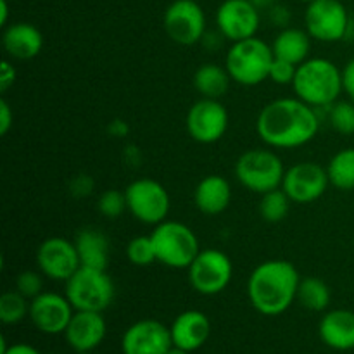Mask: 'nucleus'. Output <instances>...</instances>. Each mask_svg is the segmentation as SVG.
Masks as SVG:
<instances>
[{"instance_id":"obj_18","label":"nucleus","mask_w":354,"mask_h":354,"mask_svg":"<svg viewBox=\"0 0 354 354\" xmlns=\"http://www.w3.org/2000/svg\"><path fill=\"white\" fill-rule=\"evenodd\" d=\"M106 318L99 311H75L64 335L66 342L76 353L93 351L106 337Z\"/></svg>"},{"instance_id":"obj_42","label":"nucleus","mask_w":354,"mask_h":354,"mask_svg":"<svg viewBox=\"0 0 354 354\" xmlns=\"http://www.w3.org/2000/svg\"><path fill=\"white\" fill-rule=\"evenodd\" d=\"M249 2H252L259 10H261V9H270L272 6H275L277 0H249Z\"/></svg>"},{"instance_id":"obj_23","label":"nucleus","mask_w":354,"mask_h":354,"mask_svg":"<svg viewBox=\"0 0 354 354\" xmlns=\"http://www.w3.org/2000/svg\"><path fill=\"white\" fill-rule=\"evenodd\" d=\"M75 245L82 266L95 270H107V266H109L111 244L106 234H102L97 228H83L76 235Z\"/></svg>"},{"instance_id":"obj_39","label":"nucleus","mask_w":354,"mask_h":354,"mask_svg":"<svg viewBox=\"0 0 354 354\" xmlns=\"http://www.w3.org/2000/svg\"><path fill=\"white\" fill-rule=\"evenodd\" d=\"M223 40H227V38H225L220 31L214 30V31H206L203 40H201V44H203L207 50H218V48L223 45Z\"/></svg>"},{"instance_id":"obj_32","label":"nucleus","mask_w":354,"mask_h":354,"mask_svg":"<svg viewBox=\"0 0 354 354\" xmlns=\"http://www.w3.org/2000/svg\"><path fill=\"white\" fill-rule=\"evenodd\" d=\"M97 207H99V213L104 218H107V220H116L124 211H128L127 196H124V192L116 189L106 190V192L100 194L99 201H97Z\"/></svg>"},{"instance_id":"obj_30","label":"nucleus","mask_w":354,"mask_h":354,"mask_svg":"<svg viewBox=\"0 0 354 354\" xmlns=\"http://www.w3.org/2000/svg\"><path fill=\"white\" fill-rule=\"evenodd\" d=\"M328 109L332 128L346 137L354 135V100H337Z\"/></svg>"},{"instance_id":"obj_4","label":"nucleus","mask_w":354,"mask_h":354,"mask_svg":"<svg viewBox=\"0 0 354 354\" xmlns=\"http://www.w3.org/2000/svg\"><path fill=\"white\" fill-rule=\"evenodd\" d=\"M273 59L272 45L251 37L230 45L225 55V68L237 85L256 86L268 80Z\"/></svg>"},{"instance_id":"obj_24","label":"nucleus","mask_w":354,"mask_h":354,"mask_svg":"<svg viewBox=\"0 0 354 354\" xmlns=\"http://www.w3.org/2000/svg\"><path fill=\"white\" fill-rule=\"evenodd\" d=\"M272 50L277 59H283V61L299 66L301 62L310 59L311 37L306 30H301V28H282V31L273 38Z\"/></svg>"},{"instance_id":"obj_36","label":"nucleus","mask_w":354,"mask_h":354,"mask_svg":"<svg viewBox=\"0 0 354 354\" xmlns=\"http://www.w3.org/2000/svg\"><path fill=\"white\" fill-rule=\"evenodd\" d=\"M342 71V88H344V93H348V97L354 100V57L349 59L346 62Z\"/></svg>"},{"instance_id":"obj_41","label":"nucleus","mask_w":354,"mask_h":354,"mask_svg":"<svg viewBox=\"0 0 354 354\" xmlns=\"http://www.w3.org/2000/svg\"><path fill=\"white\" fill-rule=\"evenodd\" d=\"M7 21H9V2L7 0H0V26L6 28Z\"/></svg>"},{"instance_id":"obj_7","label":"nucleus","mask_w":354,"mask_h":354,"mask_svg":"<svg viewBox=\"0 0 354 354\" xmlns=\"http://www.w3.org/2000/svg\"><path fill=\"white\" fill-rule=\"evenodd\" d=\"M66 283L64 294L75 311H106L114 301V282L107 270L80 266Z\"/></svg>"},{"instance_id":"obj_8","label":"nucleus","mask_w":354,"mask_h":354,"mask_svg":"<svg viewBox=\"0 0 354 354\" xmlns=\"http://www.w3.org/2000/svg\"><path fill=\"white\" fill-rule=\"evenodd\" d=\"M128 211L144 225H159L168 220L171 199L165 185L152 178H137L124 189Z\"/></svg>"},{"instance_id":"obj_26","label":"nucleus","mask_w":354,"mask_h":354,"mask_svg":"<svg viewBox=\"0 0 354 354\" xmlns=\"http://www.w3.org/2000/svg\"><path fill=\"white\" fill-rule=\"evenodd\" d=\"M332 294L327 283L317 277H306L301 279L299 287H297L296 301L306 310L322 313L330 306Z\"/></svg>"},{"instance_id":"obj_45","label":"nucleus","mask_w":354,"mask_h":354,"mask_svg":"<svg viewBox=\"0 0 354 354\" xmlns=\"http://www.w3.org/2000/svg\"><path fill=\"white\" fill-rule=\"evenodd\" d=\"M299 2H304V3H310V2H313V0H299Z\"/></svg>"},{"instance_id":"obj_31","label":"nucleus","mask_w":354,"mask_h":354,"mask_svg":"<svg viewBox=\"0 0 354 354\" xmlns=\"http://www.w3.org/2000/svg\"><path fill=\"white\" fill-rule=\"evenodd\" d=\"M127 256L128 261L135 266H149L152 263H158L151 235H140V237L131 239L127 245Z\"/></svg>"},{"instance_id":"obj_1","label":"nucleus","mask_w":354,"mask_h":354,"mask_svg":"<svg viewBox=\"0 0 354 354\" xmlns=\"http://www.w3.org/2000/svg\"><path fill=\"white\" fill-rule=\"evenodd\" d=\"M320 130L317 109L297 97H282L263 106L256 133L272 149H297L310 144Z\"/></svg>"},{"instance_id":"obj_40","label":"nucleus","mask_w":354,"mask_h":354,"mask_svg":"<svg viewBox=\"0 0 354 354\" xmlns=\"http://www.w3.org/2000/svg\"><path fill=\"white\" fill-rule=\"evenodd\" d=\"M0 354H41V353L38 351L37 348H33V346L24 344V342H17V344L9 346L6 351Z\"/></svg>"},{"instance_id":"obj_16","label":"nucleus","mask_w":354,"mask_h":354,"mask_svg":"<svg viewBox=\"0 0 354 354\" xmlns=\"http://www.w3.org/2000/svg\"><path fill=\"white\" fill-rule=\"evenodd\" d=\"M75 315L66 294L41 292L30 301V320L38 332L47 335L64 334Z\"/></svg>"},{"instance_id":"obj_25","label":"nucleus","mask_w":354,"mask_h":354,"mask_svg":"<svg viewBox=\"0 0 354 354\" xmlns=\"http://www.w3.org/2000/svg\"><path fill=\"white\" fill-rule=\"evenodd\" d=\"M230 82L232 78L227 68H221L220 64H214V62H206L194 73V88L204 99L220 100L228 92Z\"/></svg>"},{"instance_id":"obj_9","label":"nucleus","mask_w":354,"mask_h":354,"mask_svg":"<svg viewBox=\"0 0 354 354\" xmlns=\"http://www.w3.org/2000/svg\"><path fill=\"white\" fill-rule=\"evenodd\" d=\"M189 283L203 296L223 292L234 277V263L220 249H204L187 268Z\"/></svg>"},{"instance_id":"obj_33","label":"nucleus","mask_w":354,"mask_h":354,"mask_svg":"<svg viewBox=\"0 0 354 354\" xmlns=\"http://www.w3.org/2000/svg\"><path fill=\"white\" fill-rule=\"evenodd\" d=\"M40 270L33 272V270H24L17 275L16 279V290L23 294L28 299H35L44 292V277L40 275Z\"/></svg>"},{"instance_id":"obj_43","label":"nucleus","mask_w":354,"mask_h":354,"mask_svg":"<svg viewBox=\"0 0 354 354\" xmlns=\"http://www.w3.org/2000/svg\"><path fill=\"white\" fill-rule=\"evenodd\" d=\"M166 354H190V351L178 348V346H171V348L168 349V353H166Z\"/></svg>"},{"instance_id":"obj_28","label":"nucleus","mask_w":354,"mask_h":354,"mask_svg":"<svg viewBox=\"0 0 354 354\" xmlns=\"http://www.w3.org/2000/svg\"><path fill=\"white\" fill-rule=\"evenodd\" d=\"M290 204H292V201L283 192L282 187L270 190V192L263 194L261 201H259V216L265 221H268V223H280L289 214Z\"/></svg>"},{"instance_id":"obj_12","label":"nucleus","mask_w":354,"mask_h":354,"mask_svg":"<svg viewBox=\"0 0 354 354\" xmlns=\"http://www.w3.org/2000/svg\"><path fill=\"white\" fill-rule=\"evenodd\" d=\"M330 180L327 168L313 161H301L286 169L282 189L296 204H310L327 192Z\"/></svg>"},{"instance_id":"obj_2","label":"nucleus","mask_w":354,"mask_h":354,"mask_svg":"<svg viewBox=\"0 0 354 354\" xmlns=\"http://www.w3.org/2000/svg\"><path fill=\"white\" fill-rule=\"evenodd\" d=\"M299 272L286 259H268L256 266L248 279V297L265 317L286 313L297 297Z\"/></svg>"},{"instance_id":"obj_5","label":"nucleus","mask_w":354,"mask_h":354,"mask_svg":"<svg viewBox=\"0 0 354 354\" xmlns=\"http://www.w3.org/2000/svg\"><path fill=\"white\" fill-rule=\"evenodd\" d=\"M151 239L158 263L173 270H187L201 252L199 239L192 228L175 220L156 225Z\"/></svg>"},{"instance_id":"obj_6","label":"nucleus","mask_w":354,"mask_h":354,"mask_svg":"<svg viewBox=\"0 0 354 354\" xmlns=\"http://www.w3.org/2000/svg\"><path fill=\"white\" fill-rule=\"evenodd\" d=\"M283 168L282 159L272 149H251L241 154L235 162V176L244 189L263 194L282 187Z\"/></svg>"},{"instance_id":"obj_22","label":"nucleus","mask_w":354,"mask_h":354,"mask_svg":"<svg viewBox=\"0 0 354 354\" xmlns=\"http://www.w3.org/2000/svg\"><path fill=\"white\" fill-rule=\"evenodd\" d=\"M194 203L206 216L221 214L232 203L230 182L220 175L204 176L194 190Z\"/></svg>"},{"instance_id":"obj_21","label":"nucleus","mask_w":354,"mask_h":354,"mask_svg":"<svg viewBox=\"0 0 354 354\" xmlns=\"http://www.w3.org/2000/svg\"><path fill=\"white\" fill-rule=\"evenodd\" d=\"M318 335L327 348L335 351H351L354 349V311H327L318 325Z\"/></svg>"},{"instance_id":"obj_17","label":"nucleus","mask_w":354,"mask_h":354,"mask_svg":"<svg viewBox=\"0 0 354 354\" xmlns=\"http://www.w3.org/2000/svg\"><path fill=\"white\" fill-rule=\"evenodd\" d=\"M171 346L169 327L152 318L131 324L121 337L123 354H166Z\"/></svg>"},{"instance_id":"obj_27","label":"nucleus","mask_w":354,"mask_h":354,"mask_svg":"<svg viewBox=\"0 0 354 354\" xmlns=\"http://www.w3.org/2000/svg\"><path fill=\"white\" fill-rule=\"evenodd\" d=\"M327 173L330 185L335 189L344 192L354 190V147L335 152L328 161Z\"/></svg>"},{"instance_id":"obj_14","label":"nucleus","mask_w":354,"mask_h":354,"mask_svg":"<svg viewBox=\"0 0 354 354\" xmlns=\"http://www.w3.org/2000/svg\"><path fill=\"white\" fill-rule=\"evenodd\" d=\"M214 23L216 30L234 44L256 37L261 24V14L249 0H223L214 14Z\"/></svg>"},{"instance_id":"obj_35","label":"nucleus","mask_w":354,"mask_h":354,"mask_svg":"<svg viewBox=\"0 0 354 354\" xmlns=\"http://www.w3.org/2000/svg\"><path fill=\"white\" fill-rule=\"evenodd\" d=\"M268 16H270V21H272L275 26H282V28H287V24H289V19H290L289 9H287L286 6H280V3H275V6L270 7Z\"/></svg>"},{"instance_id":"obj_13","label":"nucleus","mask_w":354,"mask_h":354,"mask_svg":"<svg viewBox=\"0 0 354 354\" xmlns=\"http://www.w3.org/2000/svg\"><path fill=\"white\" fill-rule=\"evenodd\" d=\"M187 133L199 144L221 140L228 128V111L220 100L201 99L190 106L185 118Z\"/></svg>"},{"instance_id":"obj_38","label":"nucleus","mask_w":354,"mask_h":354,"mask_svg":"<svg viewBox=\"0 0 354 354\" xmlns=\"http://www.w3.org/2000/svg\"><path fill=\"white\" fill-rule=\"evenodd\" d=\"M14 124V114L6 99L0 100V135H7Z\"/></svg>"},{"instance_id":"obj_37","label":"nucleus","mask_w":354,"mask_h":354,"mask_svg":"<svg viewBox=\"0 0 354 354\" xmlns=\"http://www.w3.org/2000/svg\"><path fill=\"white\" fill-rule=\"evenodd\" d=\"M16 82V68L9 61H3L0 66V90L7 92Z\"/></svg>"},{"instance_id":"obj_20","label":"nucleus","mask_w":354,"mask_h":354,"mask_svg":"<svg viewBox=\"0 0 354 354\" xmlns=\"http://www.w3.org/2000/svg\"><path fill=\"white\" fill-rule=\"evenodd\" d=\"M2 45L9 57L30 61L44 48V35L31 23H12L3 28Z\"/></svg>"},{"instance_id":"obj_3","label":"nucleus","mask_w":354,"mask_h":354,"mask_svg":"<svg viewBox=\"0 0 354 354\" xmlns=\"http://www.w3.org/2000/svg\"><path fill=\"white\" fill-rule=\"evenodd\" d=\"M292 88L297 99L315 109L330 107L344 92L342 71L330 59L310 57L297 66Z\"/></svg>"},{"instance_id":"obj_15","label":"nucleus","mask_w":354,"mask_h":354,"mask_svg":"<svg viewBox=\"0 0 354 354\" xmlns=\"http://www.w3.org/2000/svg\"><path fill=\"white\" fill-rule=\"evenodd\" d=\"M37 266L47 279L68 282L78 272L82 263L75 242L64 237H50L38 245Z\"/></svg>"},{"instance_id":"obj_29","label":"nucleus","mask_w":354,"mask_h":354,"mask_svg":"<svg viewBox=\"0 0 354 354\" xmlns=\"http://www.w3.org/2000/svg\"><path fill=\"white\" fill-rule=\"evenodd\" d=\"M30 315V299L17 290H7L0 296V322L16 325Z\"/></svg>"},{"instance_id":"obj_11","label":"nucleus","mask_w":354,"mask_h":354,"mask_svg":"<svg viewBox=\"0 0 354 354\" xmlns=\"http://www.w3.org/2000/svg\"><path fill=\"white\" fill-rule=\"evenodd\" d=\"M162 26L169 40L190 47L201 44L207 31L206 14L196 0H173L165 10Z\"/></svg>"},{"instance_id":"obj_44","label":"nucleus","mask_w":354,"mask_h":354,"mask_svg":"<svg viewBox=\"0 0 354 354\" xmlns=\"http://www.w3.org/2000/svg\"><path fill=\"white\" fill-rule=\"evenodd\" d=\"M76 354H95L93 351H86V353H76Z\"/></svg>"},{"instance_id":"obj_19","label":"nucleus","mask_w":354,"mask_h":354,"mask_svg":"<svg viewBox=\"0 0 354 354\" xmlns=\"http://www.w3.org/2000/svg\"><path fill=\"white\" fill-rule=\"evenodd\" d=\"M169 332H171L173 346L194 353L203 348L209 339L211 322L203 311L187 310L173 320Z\"/></svg>"},{"instance_id":"obj_10","label":"nucleus","mask_w":354,"mask_h":354,"mask_svg":"<svg viewBox=\"0 0 354 354\" xmlns=\"http://www.w3.org/2000/svg\"><path fill=\"white\" fill-rule=\"evenodd\" d=\"M351 19L341 0H313L304 10V30L324 44L341 41L348 35Z\"/></svg>"},{"instance_id":"obj_34","label":"nucleus","mask_w":354,"mask_h":354,"mask_svg":"<svg viewBox=\"0 0 354 354\" xmlns=\"http://www.w3.org/2000/svg\"><path fill=\"white\" fill-rule=\"evenodd\" d=\"M297 66L292 62H287L283 59H273L272 68H270L268 80H272L277 85H292L294 78H296Z\"/></svg>"}]
</instances>
